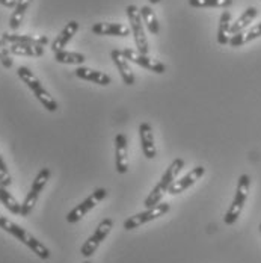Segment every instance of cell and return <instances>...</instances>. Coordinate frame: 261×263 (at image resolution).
<instances>
[{
  "mask_svg": "<svg viewBox=\"0 0 261 263\" xmlns=\"http://www.w3.org/2000/svg\"><path fill=\"white\" fill-rule=\"evenodd\" d=\"M12 54L17 56H32L39 58L44 54V46H32V44H9Z\"/></svg>",
  "mask_w": 261,
  "mask_h": 263,
  "instance_id": "23",
  "label": "cell"
},
{
  "mask_svg": "<svg viewBox=\"0 0 261 263\" xmlns=\"http://www.w3.org/2000/svg\"><path fill=\"white\" fill-rule=\"evenodd\" d=\"M121 53L124 54V58L127 61H131V62L137 64L139 67H144V68H147V70H150L153 73L163 74L166 71L165 64H162L160 61H157L154 58H150L148 54H144V53L133 50V49H124V50H121Z\"/></svg>",
  "mask_w": 261,
  "mask_h": 263,
  "instance_id": "10",
  "label": "cell"
},
{
  "mask_svg": "<svg viewBox=\"0 0 261 263\" xmlns=\"http://www.w3.org/2000/svg\"><path fill=\"white\" fill-rule=\"evenodd\" d=\"M74 73H76L78 79L88 80V82H92V83H97V85H102V86H107L112 82L110 76L103 73V71H97V70H92V68H88V67H82V65Z\"/></svg>",
  "mask_w": 261,
  "mask_h": 263,
  "instance_id": "17",
  "label": "cell"
},
{
  "mask_svg": "<svg viewBox=\"0 0 261 263\" xmlns=\"http://www.w3.org/2000/svg\"><path fill=\"white\" fill-rule=\"evenodd\" d=\"M0 229L5 230L6 233H9L11 236L18 239L22 243H25L27 248H29L32 253H35L41 260L50 259V250H49L41 240H38L32 233H29L27 230H25L23 227H20L18 224H15L14 221L5 218L3 215H0Z\"/></svg>",
  "mask_w": 261,
  "mask_h": 263,
  "instance_id": "1",
  "label": "cell"
},
{
  "mask_svg": "<svg viewBox=\"0 0 261 263\" xmlns=\"http://www.w3.org/2000/svg\"><path fill=\"white\" fill-rule=\"evenodd\" d=\"M0 183L6 186V187L11 186V183H12V177L9 174V170H8V166L5 163V159L2 156V153H0Z\"/></svg>",
  "mask_w": 261,
  "mask_h": 263,
  "instance_id": "29",
  "label": "cell"
},
{
  "mask_svg": "<svg viewBox=\"0 0 261 263\" xmlns=\"http://www.w3.org/2000/svg\"><path fill=\"white\" fill-rule=\"evenodd\" d=\"M50 176H52V171L49 168H43L36 174L33 183L30 186V191L27 192L25 201L22 203V213H20V216L26 218V216H29L32 213L35 204H36V201H38V198H39V195H41V192L44 191L46 184H47L49 179H50Z\"/></svg>",
  "mask_w": 261,
  "mask_h": 263,
  "instance_id": "5",
  "label": "cell"
},
{
  "mask_svg": "<svg viewBox=\"0 0 261 263\" xmlns=\"http://www.w3.org/2000/svg\"><path fill=\"white\" fill-rule=\"evenodd\" d=\"M150 3L151 5H157V3H160V0H150Z\"/></svg>",
  "mask_w": 261,
  "mask_h": 263,
  "instance_id": "31",
  "label": "cell"
},
{
  "mask_svg": "<svg viewBox=\"0 0 261 263\" xmlns=\"http://www.w3.org/2000/svg\"><path fill=\"white\" fill-rule=\"evenodd\" d=\"M139 136H140V145L144 156L147 159H154L157 156L156 142H154V133L150 123H140L139 126Z\"/></svg>",
  "mask_w": 261,
  "mask_h": 263,
  "instance_id": "13",
  "label": "cell"
},
{
  "mask_svg": "<svg viewBox=\"0 0 261 263\" xmlns=\"http://www.w3.org/2000/svg\"><path fill=\"white\" fill-rule=\"evenodd\" d=\"M189 5L193 8H228L233 0H189Z\"/></svg>",
  "mask_w": 261,
  "mask_h": 263,
  "instance_id": "27",
  "label": "cell"
},
{
  "mask_svg": "<svg viewBox=\"0 0 261 263\" xmlns=\"http://www.w3.org/2000/svg\"><path fill=\"white\" fill-rule=\"evenodd\" d=\"M230 30H231V12L224 11L220 18H219V26H217V43L220 46H225L230 43Z\"/></svg>",
  "mask_w": 261,
  "mask_h": 263,
  "instance_id": "21",
  "label": "cell"
},
{
  "mask_svg": "<svg viewBox=\"0 0 261 263\" xmlns=\"http://www.w3.org/2000/svg\"><path fill=\"white\" fill-rule=\"evenodd\" d=\"M112 227H113V219L105 218V219L98 224V227L95 229V232L88 237V240L82 245V248H80L82 256H83V257H91V256L98 250V247L102 245V242L105 240L106 237L109 236Z\"/></svg>",
  "mask_w": 261,
  "mask_h": 263,
  "instance_id": "9",
  "label": "cell"
},
{
  "mask_svg": "<svg viewBox=\"0 0 261 263\" xmlns=\"http://www.w3.org/2000/svg\"><path fill=\"white\" fill-rule=\"evenodd\" d=\"M91 30L95 35H109V36H129L130 35V29L121 23H95L94 26L91 27Z\"/></svg>",
  "mask_w": 261,
  "mask_h": 263,
  "instance_id": "14",
  "label": "cell"
},
{
  "mask_svg": "<svg viewBox=\"0 0 261 263\" xmlns=\"http://www.w3.org/2000/svg\"><path fill=\"white\" fill-rule=\"evenodd\" d=\"M183 168H184L183 159L178 158L172 160V163L168 166V170H166V171H165V174L162 176L160 182L153 187V191H151V192L148 194V197L145 198L144 206H145L147 209H150V208L156 206V204H158V203L162 201V198L168 194V191H169L171 184L177 180V176L180 174V171H182Z\"/></svg>",
  "mask_w": 261,
  "mask_h": 263,
  "instance_id": "2",
  "label": "cell"
},
{
  "mask_svg": "<svg viewBox=\"0 0 261 263\" xmlns=\"http://www.w3.org/2000/svg\"><path fill=\"white\" fill-rule=\"evenodd\" d=\"M106 197H107V189H105V187L95 189L89 197H86V198H85L80 204H77L73 211L68 212L67 221H68L70 224H76V222H78L83 216H86L89 212L92 211L98 203H102Z\"/></svg>",
  "mask_w": 261,
  "mask_h": 263,
  "instance_id": "7",
  "label": "cell"
},
{
  "mask_svg": "<svg viewBox=\"0 0 261 263\" xmlns=\"http://www.w3.org/2000/svg\"><path fill=\"white\" fill-rule=\"evenodd\" d=\"M11 54L12 53H11V49H9V44L3 38H0V62H2V65L5 68H11L14 65V61H12Z\"/></svg>",
  "mask_w": 261,
  "mask_h": 263,
  "instance_id": "28",
  "label": "cell"
},
{
  "mask_svg": "<svg viewBox=\"0 0 261 263\" xmlns=\"http://www.w3.org/2000/svg\"><path fill=\"white\" fill-rule=\"evenodd\" d=\"M32 0H17V5L14 8V12L9 18V27L11 30H17L18 27L22 26L23 23V18L26 15V11L29 9Z\"/></svg>",
  "mask_w": 261,
  "mask_h": 263,
  "instance_id": "22",
  "label": "cell"
},
{
  "mask_svg": "<svg viewBox=\"0 0 261 263\" xmlns=\"http://www.w3.org/2000/svg\"><path fill=\"white\" fill-rule=\"evenodd\" d=\"M83 263H91V262H89V260H86V262H83Z\"/></svg>",
  "mask_w": 261,
  "mask_h": 263,
  "instance_id": "32",
  "label": "cell"
},
{
  "mask_svg": "<svg viewBox=\"0 0 261 263\" xmlns=\"http://www.w3.org/2000/svg\"><path fill=\"white\" fill-rule=\"evenodd\" d=\"M139 11H140V17H142L144 25L153 35H157L160 32V26H158V22H157V17L153 8L151 6H142V8H139Z\"/></svg>",
  "mask_w": 261,
  "mask_h": 263,
  "instance_id": "26",
  "label": "cell"
},
{
  "mask_svg": "<svg viewBox=\"0 0 261 263\" xmlns=\"http://www.w3.org/2000/svg\"><path fill=\"white\" fill-rule=\"evenodd\" d=\"M260 233H261V224H260Z\"/></svg>",
  "mask_w": 261,
  "mask_h": 263,
  "instance_id": "33",
  "label": "cell"
},
{
  "mask_svg": "<svg viewBox=\"0 0 261 263\" xmlns=\"http://www.w3.org/2000/svg\"><path fill=\"white\" fill-rule=\"evenodd\" d=\"M110 58H112L113 64L116 65V68H118L121 78L124 80V83L129 85V86L134 85V74H133V70H131L130 65H129V61H127V59L124 58V54L121 53V50H112V52H110Z\"/></svg>",
  "mask_w": 261,
  "mask_h": 263,
  "instance_id": "15",
  "label": "cell"
},
{
  "mask_svg": "<svg viewBox=\"0 0 261 263\" xmlns=\"http://www.w3.org/2000/svg\"><path fill=\"white\" fill-rule=\"evenodd\" d=\"M169 211H171V206H169L168 203H162V201H160L158 204L150 208V209H147L145 212L136 213V215H133L130 218H127V219L124 221V229L129 230V232H130V230H134V229H139L140 226L148 224V222L154 221L157 218L166 215Z\"/></svg>",
  "mask_w": 261,
  "mask_h": 263,
  "instance_id": "8",
  "label": "cell"
},
{
  "mask_svg": "<svg viewBox=\"0 0 261 263\" xmlns=\"http://www.w3.org/2000/svg\"><path fill=\"white\" fill-rule=\"evenodd\" d=\"M2 38L8 44H32V46H46L49 43L47 36H38V35H18V33H8L5 32Z\"/></svg>",
  "mask_w": 261,
  "mask_h": 263,
  "instance_id": "16",
  "label": "cell"
},
{
  "mask_svg": "<svg viewBox=\"0 0 261 263\" xmlns=\"http://www.w3.org/2000/svg\"><path fill=\"white\" fill-rule=\"evenodd\" d=\"M249 189H251V179L248 174H242L238 177V182H237V189H235V195L231 206L228 208V211L225 213V224L227 226H233L235 224V221L238 219L240 213L245 208V203L248 200V195H249Z\"/></svg>",
  "mask_w": 261,
  "mask_h": 263,
  "instance_id": "4",
  "label": "cell"
},
{
  "mask_svg": "<svg viewBox=\"0 0 261 263\" xmlns=\"http://www.w3.org/2000/svg\"><path fill=\"white\" fill-rule=\"evenodd\" d=\"M261 36V23H257L255 26H252L251 29H248V30H243V32H238V33H235V35H231V38H230V46H233V47H240V46H243V44H246V43H251V41H254V40H257V38H260Z\"/></svg>",
  "mask_w": 261,
  "mask_h": 263,
  "instance_id": "19",
  "label": "cell"
},
{
  "mask_svg": "<svg viewBox=\"0 0 261 263\" xmlns=\"http://www.w3.org/2000/svg\"><path fill=\"white\" fill-rule=\"evenodd\" d=\"M204 174H206V168H204V166H195V168H192V171H189L184 177L175 180L174 183L171 184L168 194H171V195H178V194H182L186 189H189L190 186H193V184L196 183Z\"/></svg>",
  "mask_w": 261,
  "mask_h": 263,
  "instance_id": "12",
  "label": "cell"
},
{
  "mask_svg": "<svg viewBox=\"0 0 261 263\" xmlns=\"http://www.w3.org/2000/svg\"><path fill=\"white\" fill-rule=\"evenodd\" d=\"M54 61L59 64H68V65H83L86 61V56L83 53L59 50L54 53Z\"/></svg>",
  "mask_w": 261,
  "mask_h": 263,
  "instance_id": "25",
  "label": "cell"
},
{
  "mask_svg": "<svg viewBox=\"0 0 261 263\" xmlns=\"http://www.w3.org/2000/svg\"><path fill=\"white\" fill-rule=\"evenodd\" d=\"M78 30V23L77 22H70L67 26L64 27L62 30H61V33L56 36V40L53 41L52 44V50L54 53L59 52V50H64V47L71 41V38L76 35V32Z\"/></svg>",
  "mask_w": 261,
  "mask_h": 263,
  "instance_id": "18",
  "label": "cell"
},
{
  "mask_svg": "<svg viewBox=\"0 0 261 263\" xmlns=\"http://www.w3.org/2000/svg\"><path fill=\"white\" fill-rule=\"evenodd\" d=\"M0 203L14 215L22 213V204L17 201V198L11 192H8V187L2 183H0Z\"/></svg>",
  "mask_w": 261,
  "mask_h": 263,
  "instance_id": "24",
  "label": "cell"
},
{
  "mask_svg": "<svg viewBox=\"0 0 261 263\" xmlns=\"http://www.w3.org/2000/svg\"><path fill=\"white\" fill-rule=\"evenodd\" d=\"M257 15H258V9H257L255 6H249V8L235 20V23L231 25L230 33H231V35H235V33H238V32H243L246 27L249 26V25L255 20Z\"/></svg>",
  "mask_w": 261,
  "mask_h": 263,
  "instance_id": "20",
  "label": "cell"
},
{
  "mask_svg": "<svg viewBox=\"0 0 261 263\" xmlns=\"http://www.w3.org/2000/svg\"><path fill=\"white\" fill-rule=\"evenodd\" d=\"M0 5L5 6V8H15L17 0H0Z\"/></svg>",
  "mask_w": 261,
  "mask_h": 263,
  "instance_id": "30",
  "label": "cell"
},
{
  "mask_svg": "<svg viewBox=\"0 0 261 263\" xmlns=\"http://www.w3.org/2000/svg\"><path fill=\"white\" fill-rule=\"evenodd\" d=\"M115 168L118 174H126L129 171V148L124 133L115 136Z\"/></svg>",
  "mask_w": 261,
  "mask_h": 263,
  "instance_id": "11",
  "label": "cell"
},
{
  "mask_svg": "<svg viewBox=\"0 0 261 263\" xmlns=\"http://www.w3.org/2000/svg\"><path fill=\"white\" fill-rule=\"evenodd\" d=\"M18 78L23 80V83H26V86L35 94V97L38 99V102L44 106L49 112H56L57 110V102L50 96V92L43 86V83L39 82V79L35 76L33 71H30V68L27 67H20L17 70Z\"/></svg>",
  "mask_w": 261,
  "mask_h": 263,
  "instance_id": "3",
  "label": "cell"
},
{
  "mask_svg": "<svg viewBox=\"0 0 261 263\" xmlns=\"http://www.w3.org/2000/svg\"><path fill=\"white\" fill-rule=\"evenodd\" d=\"M126 11H127V17H129V22H130L131 33L134 36V43H136L137 52L148 54L150 46H148V40H147V35H145V30H144V22H142L139 8L134 6V5H129Z\"/></svg>",
  "mask_w": 261,
  "mask_h": 263,
  "instance_id": "6",
  "label": "cell"
}]
</instances>
